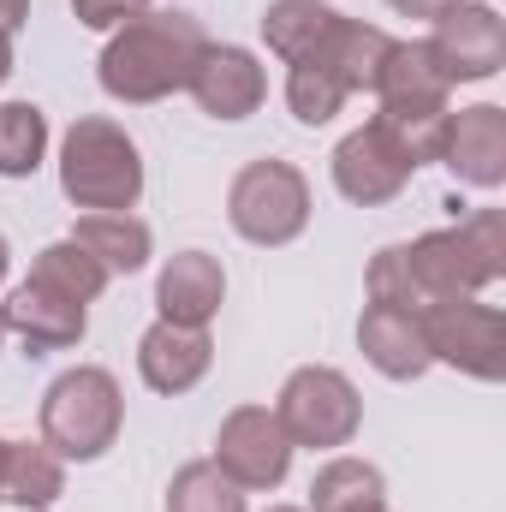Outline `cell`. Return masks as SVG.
<instances>
[{
  "instance_id": "6",
  "label": "cell",
  "mask_w": 506,
  "mask_h": 512,
  "mask_svg": "<svg viewBox=\"0 0 506 512\" xmlns=\"http://www.w3.org/2000/svg\"><path fill=\"white\" fill-rule=\"evenodd\" d=\"M274 417H280V429H286L292 447L334 453V447H352V435L364 423V399H358V387L346 382L340 370L304 364V370L286 376L280 399H274Z\"/></svg>"
},
{
  "instance_id": "28",
  "label": "cell",
  "mask_w": 506,
  "mask_h": 512,
  "mask_svg": "<svg viewBox=\"0 0 506 512\" xmlns=\"http://www.w3.org/2000/svg\"><path fill=\"white\" fill-rule=\"evenodd\" d=\"M72 12H78V24H90V30H120L137 12H149V0H72Z\"/></svg>"
},
{
  "instance_id": "18",
  "label": "cell",
  "mask_w": 506,
  "mask_h": 512,
  "mask_svg": "<svg viewBox=\"0 0 506 512\" xmlns=\"http://www.w3.org/2000/svg\"><path fill=\"white\" fill-rule=\"evenodd\" d=\"M387 48H393V36L387 30H376V24H364V18H334L328 24V36L304 54V60H316V66H328L352 96L358 90H376V72H381V60H387Z\"/></svg>"
},
{
  "instance_id": "34",
  "label": "cell",
  "mask_w": 506,
  "mask_h": 512,
  "mask_svg": "<svg viewBox=\"0 0 506 512\" xmlns=\"http://www.w3.org/2000/svg\"><path fill=\"white\" fill-rule=\"evenodd\" d=\"M268 512H298V507H268Z\"/></svg>"
},
{
  "instance_id": "2",
  "label": "cell",
  "mask_w": 506,
  "mask_h": 512,
  "mask_svg": "<svg viewBox=\"0 0 506 512\" xmlns=\"http://www.w3.org/2000/svg\"><path fill=\"white\" fill-rule=\"evenodd\" d=\"M405 268L429 298H477L506 274V215L501 209H471L459 227L423 233L405 245Z\"/></svg>"
},
{
  "instance_id": "22",
  "label": "cell",
  "mask_w": 506,
  "mask_h": 512,
  "mask_svg": "<svg viewBox=\"0 0 506 512\" xmlns=\"http://www.w3.org/2000/svg\"><path fill=\"white\" fill-rule=\"evenodd\" d=\"M334 18H340V12H334L328 0H274V6L262 12V42L292 66V60H304V54L328 36Z\"/></svg>"
},
{
  "instance_id": "30",
  "label": "cell",
  "mask_w": 506,
  "mask_h": 512,
  "mask_svg": "<svg viewBox=\"0 0 506 512\" xmlns=\"http://www.w3.org/2000/svg\"><path fill=\"white\" fill-rule=\"evenodd\" d=\"M30 18V0H0V36H12Z\"/></svg>"
},
{
  "instance_id": "35",
  "label": "cell",
  "mask_w": 506,
  "mask_h": 512,
  "mask_svg": "<svg viewBox=\"0 0 506 512\" xmlns=\"http://www.w3.org/2000/svg\"><path fill=\"white\" fill-rule=\"evenodd\" d=\"M0 340H6V322H0Z\"/></svg>"
},
{
  "instance_id": "4",
  "label": "cell",
  "mask_w": 506,
  "mask_h": 512,
  "mask_svg": "<svg viewBox=\"0 0 506 512\" xmlns=\"http://www.w3.org/2000/svg\"><path fill=\"white\" fill-rule=\"evenodd\" d=\"M120 423H126V393L96 364L54 376V387L42 393V441L60 459H78V465L102 459L120 441Z\"/></svg>"
},
{
  "instance_id": "1",
  "label": "cell",
  "mask_w": 506,
  "mask_h": 512,
  "mask_svg": "<svg viewBox=\"0 0 506 512\" xmlns=\"http://www.w3.org/2000/svg\"><path fill=\"white\" fill-rule=\"evenodd\" d=\"M203 48H209V36H203L197 18H185V12H137L131 24H120L108 36V48L96 60V78H102V90L114 102H131V108L167 102V96H179L191 84Z\"/></svg>"
},
{
  "instance_id": "27",
  "label": "cell",
  "mask_w": 506,
  "mask_h": 512,
  "mask_svg": "<svg viewBox=\"0 0 506 512\" xmlns=\"http://www.w3.org/2000/svg\"><path fill=\"white\" fill-rule=\"evenodd\" d=\"M370 304H393V310H423V292L405 268V245H387L370 262Z\"/></svg>"
},
{
  "instance_id": "29",
  "label": "cell",
  "mask_w": 506,
  "mask_h": 512,
  "mask_svg": "<svg viewBox=\"0 0 506 512\" xmlns=\"http://www.w3.org/2000/svg\"><path fill=\"white\" fill-rule=\"evenodd\" d=\"M399 18H441L447 6H459V0H387Z\"/></svg>"
},
{
  "instance_id": "8",
  "label": "cell",
  "mask_w": 506,
  "mask_h": 512,
  "mask_svg": "<svg viewBox=\"0 0 506 512\" xmlns=\"http://www.w3.org/2000/svg\"><path fill=\"white\" fill-rule=\"evenodd\" d=\"M292 441L280 429V417L268 405H239L227 411L221 435H215V465L227 483H239L245 495H262V489H280L286 471H292Z\"/></svg>"
},
{
  "instance_id": "33",
  "label": "cell",
  "mask_w": 506,
  "mask_h": 512,
  "mask_svg": "<svg viewBox=\"0 0 506 512\" xmlns=\"http://www.w3.org/2000/svg\"><path fill=\"white\" fill-rule=\"evenodd\" d=\"M6 453H12V441H0V483H6Z\"/></svg>"
},
{
  "instance_id": "12",
  "label": "cell",
  "mask_w": 506,
  "mask_h": 512,
  "mask_svg": "<svg viewBox=\"0 0 506 512\" xmlns=\"http://www.w3.org/2000/svg\"><path fill=\"white\" fill-rule=\"evenodd\" d=\"M185 90L197 96V108L209 120H251L256 108H262V96H268V72H262V60H256L251 48L209 42Z\"/></svg>"
},
{
  "instance_id": "17",
  "label": "cell",
  "mask_w": 506,
  "mask_h": 512,
  "mask_svg": "<svg viewBox=\"0 0 506 512\" xmlns=\"http://www.w3.org/2000/svg\"><path fill=\"white\" fill-rule=\"evenodd\" d=\"M358 346H364V358L376 364L387 382H417L435 364L417 310H393V304H370L358 316Z\"/></svg>"
},
{
  "instance_id": "21",
  "label": "cell",
  "mask_w": 506,
  "mask_h": 512,
  "mask_svg": "<svg viewBox=\"0 0 506 512\" xmlns=\"http://www.w3.org/2000/svg\"><path fill=\"white\" fill-rule=\"evenodd\" d=\"M387 477L370 459H328L310 483V512H381Z\"/></svg>"
},
{
  "instance_id": "9",
  "label": "cell",
  "mask_w": 506,
  "mask_h": 512,
  "mask_svg": "<svg viewBox=\"0 0 506 512\" xmlns=\"http://www.w3.org/2000/svg\"><path fill=\"white\" fill-rule=\"evenodd\" d=\"M429 54L447 72V84H489L506 66V18L489 0H459L435 18Z\"/></svg>"
},
{
  "instance_id": "32",
  "label": "cell",
  "mask_w": 506,
  "mask_h": 512,
  "mask_svg": "<svg viewBox=\"0 0 506 512\" xmlns=\"http://www.w3.org/2000/svg\"><path fill=\"white\" fill-rule=\"evenodd\" d=\"M6 268H12V251H6V233H0V280H6Z\"/></svg>"
},
{
  "instance_id": "10",
  "label": "cell",
  "mask_w": 506,
  "mask_h": 512,
  "mask_svg": "<svg viewBox=\"0 0 506 512\" xmlns=\"http://www.w3.org/2000/svg\"><path fill=\"white\" fill-rule=\"evenodd\" d=\"M411 173H417L411 155L393 143V131L381 126V120L358 126L352 137H340V149H334V191H340L346 203H358V209L393 203Z\"/></svg>"
},
{
  "instance_id": "3",
  "label": "cell",
  "mask_w": 506,
  "mask_h": 512,
  "mask_svg": "<svg viewBox=\"0 0 506 512\" xmlns=\"http://www.w3.org/2000/svg\"><path fill=\"white\" fill-rule=\"evenodd\" d=\"M60 191L84 215H126L143 197V155L126 126L90 114L60 143Z\"/></svg>"
},
{
  "instance_id": "7",
  "label": "cell",
  "mask_w": 506,
  "mask_h": 512,
  "mask_svg": "<svg viewBox=\"0 0 506 512\" xmlns=\"http://www.w3.org/2000/svg\"><path fill=\"white\" fill-rule=\"evenodd\" d=\"M429 358L477 376V382H501L506 376V316L483 298H429L417 310Z\"/></svg>"
},
{
  "instance_id": "5",
  "label": "cell",
  "mask_w": 506,
  "mask_h": 512,
  "mask_svg": "<svg viewBox=\"0 0 506 512\" xmlns=\"http://www.w3.org/2000/svg\"><path fill=\"white\" fill-rule=\"evenodd\" d=\"M227 221L245 245H262V251L292 245L310 227V179L292 161L262 155L251 167H239V179L227 191Z\"/></svg>"
},
{
  "instance_id": "31",
  "label": "cell",
  "mask_w": 506,
  "mask_h": 512,
  "mask_svg": "<svg viewBox=\"0 0 506 512\" xmlns=\"http://www.w3.org/2000/svg\"><path fill=\"white\" fill-rule=\"evenodd\" d=\"M12 78V36H0V84Z\"/></svg>"
},
{
  "instance_id": "24",
  "label": "cell",
  "mask_w": 506,
  "mask_h": 512,
  "mask_svg": "<svg viewBox=\"0 0 506 512\" xmlns=\"http://www.w3.org/2000/svg\"><path fill=\"white\" fill-rule=\"evenodd\" d=\"M48 155V114L36 102L0 108V179H30Z\"/></svg>"
},
{
  "instance_id": "13",
  "label": "cell",
  "mask_w": 506,
  "mask_h": 512,
  "mask_svg": "<svg viewBox=\"0 0 506 512\" xmlns=\"http://www.w3.org/2000/svg\"><path fill=\"white\" fill-rule=\"evenodd\" d=\"M0 322H6V334H18L30 352H66V346H78V340H84L90 310H84L78 298H66V292L42 286V280H24V286H12V292H6Z\"/></svg>"
},
{
  "instance_id": "23",
  "label": "cell",
  "mask_w": 506,
  "mask_h": 512,
  "mask_svg": "<svg viewBox=\"0 0 506 512\" xmlns=\"http://www.w3.org/2000/svg\"><path fill=\"white\" fill-rule=\"evenodd\" d=\"M30 280H42V286L66 292V298H78V304H96V298L108 292V280H114V274L84 251L78 239H60V245H42V251H36Z\"/></svg>"
},
{
  "instance_id": "20",
  "label": "cell",
  "mask_w": 506,
  "mask_h": 512,
  "mask_svg": "<svg viewBox=\"0 0 506 512\" xmlns=\"http://www.w3.org/2000/svg\"><path fill=\"white\" fill-rule=\"evenodd\" d=\"M72 239L96 256L108 274H137V268L149 262V251H155L149 221H137L131 209H126V215H78Z\"/></svg>"
},
{
  "instance_id": "14",
  "label": "cell",
  "mask_w": 506,
  "mask_h": 512,
  "mask_svg": "<svg viewBox=\"0 0 506 512\" xmlns=\"http://www.w3.org/2000/svg\"><path fill=\"white\" fill-rule=\"evenodd\" d=\"M376 96H381V114H405V120H429V114H453L447 96V72L435 66L429 42H393L387 60L376 72Z\"/></svg>"
},
{
  "instance_id": "19",
  "label": "cell",
  "mask_w": 506,
  "mask_h": 512,
  "mask_svg": "<svg viewBox=\"0 0 506 512\" xmlns=\"http://www.w3.org/2000/svg\"><path fill=\"white\" fill-rule=\"evenodd\" d=\"M66 495V459L48 447V441H12L6 453V483H0V501L30 512H48Z\"/></svg>"
},
{
  "instance_id": "11",
  "label": "cell",
  "mask_w": 506,
  "mask_h": 512,
  "mask_svg": "<svg viewBox=\"0 0 506 512\" xmlns=\"http://www.w3.org/2000/svg\"><path fill=\"white\" fill-rule=\"evenodd\" d=\"M441 167H447L459 185H471V191H501L506 185V108L477 102V108L447 114Z\"/></svg>"
},
{
  "instance_id": "25",
  "label": "cell",
  "mask_w": 506,
  "mask_h": 512,
  "mask_svg": "<svg viewBox=\"0 0 506 512\" xmlns=\"http://www.w3.org/2000/svg\"><path fill=\"white\" fill-rule=\"evenodd\" d=\"M167 512H245V489L227 483L215 459H191L167 483Z\"/></svg>"
},
{
  "instance_id": "15",
  "label": "cell",
  "mask_w": 506,
  "mask_h": 512,
  "mask_svg": "<svg viewBox=\"0 0 506 512\" xmlns=\"http://www.w3.org/2000/svg\"><path fill=\"white\" fill-rule=\"evenodd\" d=\"M215 364V340L209 328H179V322H155L143 340H137V376L149 393H191V387L209 376Z\"/></svg>"
},
{
  "instance_id": "26",
  "label": "cell",
  "mask_w": 506,
  "mask_h": 512,
  "mask_svg": "<svg viewBox=\"0 0 506 512\" xmlns=\"http://www.w3.org/2000/svg\"><path fill=\"white\" fill-rule=\"evenodd\" d=\"M346 102H352V90H346L328 66H316V60H292V72H286V108H292L298 126H328Z\"/></svg>"
},
{
  "instance_id": "16",
  "label": "cell",
  "mask_w": 506,
  "mask_h": 512,
  "mask_svg": "<svg viewBox=\"0 0 506 512\" xmlns=\"http://www.w3.org/2000/svg\"><path fill=\"white\" fill-rule=\"evenodd\" d=\"M227 304V268L209 251H179L167 256L161 280H155V310L161 322H179V328H209Z\"/></svg>"
},
{
  "instance_id": "36",
  "label": "cell",
  "mask_w": 506,
  "mask_h": 512,
  "mask_svg": "<svg viewBox=\"0 0 506 512\" xmlns=\"http://www.w3.org/2000/svg\"><path fill=\"white\" fill-rule=\"evenodd\" d=\"M381 512H387V507H381Z\"/></svg>"
}]
</instances>
